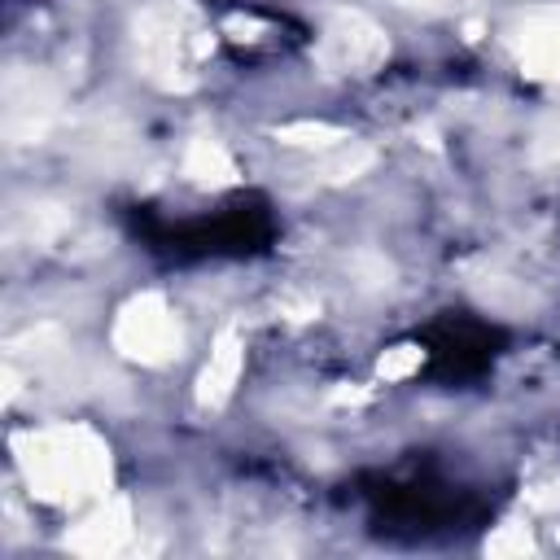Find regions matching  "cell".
Segmentation results:
<instances>
[{
	"instance_id": "cell-1",
	"label": "cell",
	"mask_w": 560,
	"mask_h": 560,
	"mask_svg": "<svg viewBox=\"0 0 560 560\" xmlns=\"http://www.w3.org/2000/svg\"><path fill=\"white\" fill-rule=\"evenodd\" d=\"M101 468H105V455L83 433H48V438H39L35 477H39L44 494L88 490L101 477Z\"/></svg>"
},
{
	"instance_id": "cell-4",
	"label": "cell",
	"mask_w": 560,
	"mask_h": 560,
	"mask_svg": "<svg viewBox=\"0 0 560 560\" xmlns=\"http://www.w3.org/2000/svg\"><path fill=\"white\" fill-rule=\"evenodd\" d=\"M521 61L534 66V74H556L560 70V13H542L529 22L521 35Z\"/></svg>"
},
{
	"instance_id": "cell-3",
	"label": "cell",
	"mask_w": 560,
	"mask_h": 560,
	"mask_svg": "<svg viewBox=\"0 0 560 560\" xmlns=\"http://www.w3.org/2000/svg\"><path fill=\"white\" fill-rule=\"evenodd\" d=\"M381 52H385L381 35H376L363 18H354V13H341V18L328 26V35H324V57H328L337 70H363V66H372Z\"/></svg>"
},
{
	"instance_id": "cell-2",
	"label": "cell",
	"mask_w": 560,
	"mask_h": 560,
	"mask_svg": "<svg viewBox=\"0 0 560 560\" xmlns=\"http://www.w3.org/2000/svg\"><path fill=\"white\" fill-rule=\"evenodd\" d=\"M175 341H179L175 319H171V311L158 306V302H136V306L122 315V324H118V346H122L127 354H140V359H162V354L175 350Z\"/></svg>"
}]
</instances>
